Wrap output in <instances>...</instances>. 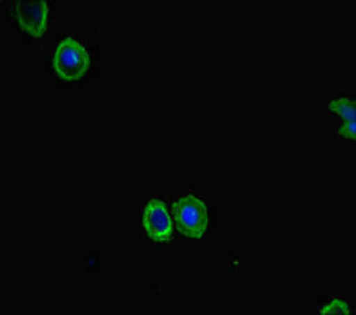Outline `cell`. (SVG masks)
Returning <instances> with one entry per match:
<instances>
[{
	"label": "cell",
	"instance_id": "obj_3",
	"mask_svg": "<svg viewBox=\"0 0 356 315\" xmlns=\"http://www.w3.org/2000/svg\"><path fill=\"white\" fill-rule=\"evenodd\" d=\"M143 228L154 242H168L172 238V220L160 200H152L143 209Z\"/></svg>",
	"mask_w": 356,
	"mask_h": 315
},
{
	"label": "cell",
	"instance_id": "obj_1",
	"mask_svg": "<svg viewBox=\"0 0 356 315\" xmlns=\"http://www.w3.org/2000/svg\"><path fill=\"white\" fill-rule=\"evenodd\" d=\"M172 216L179 232L191 239L202 238L209 224L205 204L193 195H186L177 201L172 207Z\"/></svg>",
	"mask_w": 356,
	"mask_h": 315
},
{
	"label": "cell",
	"instance_id": "obj_7",
	"mask_svg": "<svg viewBox=\"0 0 356 315\" xmlns=\"http://www.w3.org/2000/svg\"><path fill=\"white\" fill-rule=\"evenodd\" d=\"M340 134L348 140H355L356 138V122L355 120H348L340 127Z\"/></svg>",
	"mask_w": 356,
	"mask_h": 315
},
{
	"label": "cell",
	"instance_id": "obj_2",
	"mask_svg": "<svg viewBox=\"0 0 356 315\" xmlns=\"http://www.w3.org/2000/svg\"><path fill=\"white\" fill-rule=\"evenodd\" d=\"M90 65L88 51L74 38H65L56 48L54 56V69L65 81L81 79Z\"/></svg>",
	"mask_w": 356,
	"mask_h": 315
},
{
	"label": "cell",
	"instance_id": "obj_4",
	"mask_svg": "<svg viewBox=\"0 0 356 315\" xmlns=\"http://www.w3.org/2000/svg\"><path fill=\"white\" fill-rule=\"evenodd\" d=\"M17 18L25 32L40 37L47 29L48 6L45 1H17Z\"/></svg>",
	"mask_w": 356,
	"mask_h": 315
},
{
	"label": "cell",
	"instance_id": "obj_6",
	"mask_svg": "<svg viewBox=\"0 0 356 315\" xmlns=\"http://www.w3.org/2000/svg\"><path fill=\"white\" fill-rule=\"evenodd\" d=\"M320 313L321 314H350L351 310L346 302L336 299L330 305L325 306Z\"/></svg>",
	"mask_w": 356,
	"mask_h": 315
},
{
	"label": "cell",
	"instance_id": "obj_5",
	"mask_svg": "<svg viewBox=\"0 0 356 315\" xmlns=\"http://www.w3.org/2000/svg\"><path fill=\"white\" fill-rule=\"evenodd\" d=\"M329 106L332 111H334L339 116H341L347 122L355 120V102L348 100V99H340V100L330 102Z\"/></svg>",
	"mask_w": 356,
	"mask_h": 315
}]
</instances>
